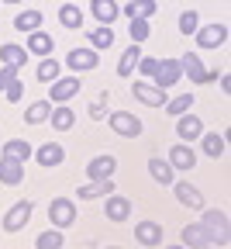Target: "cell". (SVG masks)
<instances>
[{
    "label": "cell",
    "mask_w": 231,
    "mask_h": 249,
    "mask_svg": "<svg viewBox=\"0 0 231 249\" xmlns=\"http://www.w3.org/2000/svg\"><path fill=\"white\" fill-rule=\"evenodd\" d=\"M204 235H207V246H228V214L211 208L204 211Z\"/></svg>",
    "instance_id": "1"
},
{
    "label": "cell",
    "mask_w": 231,
    "mask_h": 249,
    "mask_svg": "<svg viewBox=\"0 0 231 249\" xmlns=\"http://www.w3.org/2000/svg\"><path fill=\"white\" fill-rule=\"evenodd\" d=\"M183 76V66H180V59H155V70H152V83L159 90H169L176 87Z\"/></svg>",
    "instance_id": "2"
},
{
    "label": "cell",
    "mask_w": 231,
    "mask_h": 249,
    "mask_svg": "<svg viewBox=\"0 0 231 249\" xmlns=\"http://www.w3.org/2000/svg\"><path fill=\"white\" fill-rule=\"evenodd\" d=\"M49 222H52L55 229H69V225L76 222V204H73L69 197H55V201L49 204Z\"/></svg>",
    "instance_id": "3"
},
{
    "label": "cell",
    "mask_w": 231,
    "mask_h": 249,
    "mask_svg": "<svg viewBox=\"0 0 231 249\" xmlns=\"http://www.w3.org/2000/svg\"><path fill=\"white\" fill-rule=\"evenodd\" d=\"M66 66L76 70V73H90V70L100 66V55H97L93 45H86V49H73L69 55H66Z\"/></svg>",
    "instance_id": "4"
},
{
    "label": "cell",
    "mask_w": 231,
    "mask_h": 249,
    "mask_svg": "<svg viewBox=\"0 0 231 249\" xmlns=\"http://www.w3.org/2000/svg\"><path fill=\"white\" fill-rule=\"evenodd\" d=\"M193 35H197V45H200V49H221L224 42H228V24H204V28H197L193 31Z\"/></svg>",
    "instance_id": "5"
},
{
    "label": "cell",
    "mask_w": 231,
    "mask_h": 249,
    "mask_svg": "<svg viewBox=\"0 0 231 249\" xmlns=\"http://www.w3.org/2000/svg\"><path fill=\"white\" fill-rule=\"evenodd\" d=\"M180 66H183V73L190 76V83H211V80H217V70H204L200 55H193V52H186V55L180 59Z\"/></svg>",
    "instance_id": "6"
},
{
    "label": "cell",
    "mask_w": 231,
    "mask_h": 249,
    "mask_svg": "<svg viewBox=\"0 0 231 249\" xmlns=\"http://www.w3.org/2000/svg\"><path fill=\"white\" fill-rule=\"evenodd\" d=\"M80 80L76 76H59V80H52L49 83V101L52 104H66V101H69V97H76V93H80Z\"/></svg>",
    "instance_id": "7"
},
{
    "label": "cell",
    "mask_w": 231,
    "mask_h": 249,
    "mask_svg": "<svg viewBox=\"0 0 231 249\" xmlns=\"http://www.w3.org/2000/svg\"><path fill=\"white\" fill-rule=\"evenodd\" d=\"M31 211H35V204H31V201H17L7 214H4V232H21L28 222H31Z\"/></svg>",
    "instance_id": "8"
},
{
    "label": "cell",
    "mask_w": 231,
    "mask_h": 249,
    "mask_svg": "<svg viewBox=\"0 0 231 249\" xmlns=\"http://www.w3.org/2000/svg\"><path fill=\"white\" fill-rule=\"evenodd\" d=\"M111 128L121 135V139H138L142 135V121L135 114H128V111H114L111 114Z\"/></svg>",
    "instance_id": "9"
},
{
    "label": "cell",
    "mask_w": 231,
    "mask_h": 249,
    "mask_svg": "<svg viewBox=\"0 0 231 249\" xmlns=\"http://www.w3.org/2000/svg\"><path fill=\"white\" fill-rule=\"evenodd\" d=\"M131 93H135V101H142L148 107H162V104H166V90H159L155 83H131Z\"/></svg>",
    "instance_id": "10"
},
{
    "label": "cell",
    "mask_w": 231,
    "mask_h": 249,
    "mask_svg": "<svg viewBox=\"0 0 231 249\" xmlns=\"http://www.w3.org/2000/svg\"><path fill=\"white\" fill-rule=\"evenodd\" d=\"M169 166H173V170H193V166H197V152H193L190 142H176V145L169 149Z\"/></svg>",
    "instance_id": "11"
},
{
    "label": "cell",
    "mask_w": 231,
    "mask_h": 249,
    "mask_svg": "<svg viewBox=\"0 0 231 249\" xmlns=\"http://www.w3.org/2000/svg\"><path fill=\"white\" fill-rule=\"evenodd\" d=\"M200 132H204V121L197 118V114H180L176 118V135L183 139V142H193V139H200Z\"/></svg>",
    "instance_id": "12"
},
{
    "label": "cell",
    "mask_w": 231,
    "mask_h": 249,
    "mask_svg": "<svg viewBox=\"0 0 231 249\" xmlns=\"http://www.w3.org/2000/svg\"><path fill=\"white\" fill-rule=\"evenodd\" d=\"M104 214H107V222H128V218H131V201L117 197V194H107Z\"/></svg>",
    "instance_id": "13"
},
{
    "label": "cell",
    "mask_w": 231,
    "mask_h": 249,
    "mask_svg": "<svg viewBox=\"0 0 231 249\" xmlns=\"http://www.w3.org/2000/svg\"><path fill=\"white\" fill-rule=\"evenodd\" d=\"M0 180H4L7 187H17L24 180V163L11 160V156H0Z\"/></svg>",
    "instance_id": "14"
},
{
    "label": "cell",
    "mask_w": 231,
    "mask_h": 249,
    "mask_svg": "<svg viewBox=\"0 0 231 249\" xmlns=\"http://www.w3.org/2000/svg\"><path fill=\"white\" fill-rule=\"evenodd\" d=\"M52 49H55V42H52V35L49 31H28V55H52Z\"/></svg>",
    "instance_id": "15"
},
{
    "label": "cell",
    "mask_w": 231,
    "mask_h": 249,
    "mask_svg": "<svg viewBox=\"0 0 231 249\" xmlns=\"http://www.w3.org/2000/svg\"><path fill=\"white\" fill-rule=\"evenodd\" d=\"M35 160H38V166H59L66 160V149L59 142H45V145L35 149Z\"/></svg>",
    "instance_id": "16"
},
{
    "label": "cell",
    "mask_w": 231,
    "mask_h": 249,
    "mask_svg": "<svg viewBox=\"0 0 231 249\" xmlns=\"http://www.w3.org/2000/svg\"><path fill=\"white\" fill-rule=\"evenodd\" d=\"M114 170H117V160H114V156H93V160H90V166H86L90 180H104V177H114Z\"/></svg>",
    "instance_id": "17"
},
{
    "label": "cell",
    "mask_w": 231,
    "mask_h": 249,
    "mask_svg": "<svg viewBox=\"0 0 231 249\" xmlns=\"http://www.w3.org/2000/svg\"><path fill=\"white\" fill-rule=\"evenodd\" d=\"M173 187H176V197H180L183 208H193V211H200V208H204V194L197 191L193 183H176V180H173Z\"/></svg>",
    "instance_id": "18"
},
{
    "label": "cell",
    "mask_w": 231,
    "mask_h": 249,
    "mask_svg": "<svg viewBox=\"0 0 231 249\" xmlns=\"http://www.w3.org/2000/svg\"><path fill=\"white\" fill-rule=\"evenodd\" d=\"M148 173H152V180L162 183V187H169V183L176 180V170L169 166V160H159V156H152V160H148Z\"/></svg>",
    "instance_id": "19"
},
{
    "label": "cell",
    "mask_w": 231,
    "mask_h": 249,
    "mask_svg": "<svg viewBox=\"0 0 231 249\" xmlns=\"http://www.w3.org/2000/svg\"><path fill=\"white\" fill-rule=\"evenodd\" d=\"M24 62H28V49L21 45H0V66H14V70H24Z\"/></svg>",
    "instance_id": "20"
},
{
    "label": "cell",
    "mask_w": 231,
    "mask_h": 249,
    "mask_svg": "<svg viewBox=\"0 0 231 249\" xmlns=\"http://www.w3.org/2000/svg\"><path fill=\"white\" fill-rule=\"evenodd\" d=\"M90 11H93V18L100 21V24H114V21H117V14H121L117 0H93Z\"/></svg>",
    "instance_id": "21"
},
{
    "label": "cell",
    "mask_w": 231,
    "mask_h": 249,
    "mask_svg": "<svg viewBox=\"0 0 231 249\" xmlns=\"http://www.w3.org/2000/svg\"><path fill=\"white\" fill-rule=\"evenodd\" d=\"M135 239L142 246H159L162 242V225L159 222H138L135 225Z\"/></svg>",
    "instance_id": "22"
},
{
    "label": "cell",
    "mask_w": 231,
    "mask_h": 249,
    "mask_svg": "<svg viewBox=\"0 0 231 249\" xmlns=\"http://www.w3.org/2000/svg\"><path fill=\"white\" fill-rule=\"evenodd\" d=\"M49 121H52V128H55V132H69L73 124H76V111H73V107H66V104H59V107H52Z\"/></svg>",
    "instance_id": "23"
},
{
    "label": "cell",
    "mask_w": 231,
    "mask_h": 249,
    "mask_svg": "<svg viewBox=\"0 0 231 249\" xmlns=\"http://www.w3.org/2000/svg\"><path fill=\"white\" fill-rule=\"evenodd\" d=\"M200 145H204V152L211 156V160H221L224 149H228L224 135H217V132H200Z\"/></svg>",
    "instance_id": "24"
},
{
    "label": "cell",
    "mask_w": 231,
    "mask_h": 249,
    "mask_svg": "<svg viewBox=\"0 0 231 249\" xmlns=\"http://www.w3.org/2000/svg\"><path fill=\"white\" fill-rule=\"evenodd\" d=\"M76 194H80L83 201H93V197H100V194H114V180H111V177H104V180H93V183L80 187Z\"/></svg>",
    "instance_id": "25"
},
{
    "label": "cell",
    "mask_w": 231,
    "mask_h": 249,
    "mask_svg": "<svg viewBox=\"0 0 231 249\" xmlns=\"http://www.w3.org/2000/svg\"><path fill=\"white\" fill-rule=\"evenodd\" d=\"M4 156H11V160H21V163H28L31 156H35V149L28 145V139H11V142H4Z\"/></svg>",
    "instance_id": "26"
},
{
    "label": "cell",
    "mask_w": 231,
    "mask_h": 249,
    "mask_svg": "<svg viewBox=\"0 0 231 249\" xmlns=\"http://www.w3.org/2000/svg\"><path fill=\"white\" fill-rule=\"evenodd\" d=\"M59 21H62V28L80 31V28H83V11H80L76 4H62V7H59Z\"/></svg>",
    "instance_id": "27"
},
{
    "label": "cell",
    "mask_w": 231,
    "mask_h": 249,
    "mask_svg": "<svg viewBox=\"0 0 231 249\" xmlns=\"http://www.w3.org/2000/svg\"><path fill=\"white\" fill-rule=\"evenodd\" d=\"M155 11H159V4H155V0H128V4H124L128 21H131V18H152Z\"/></svg>",
    "instance_id": "28"
},
{
    "label": "cell",
    "mask_w": 231,
    "mask_h": 249,
    "mask_svg": "<svg viewBox=\"0 0 231 249\" xmlns=\"http://www.w3.org/2000/svg\"><path fill=\"white\" fill-rule=\"evenodd\" d=\"M138 59H142V49L131 42V49H124V55H121V62H117V76H131V73H135V66H138Z\"/></svg>",
    "instance_id": "29"
},
{
    "label": "cell",
    "mask_w": 231,
    "mask_h": 249,
    "mask_svg": "<svg viewBox=\"0 0 231 249\" xmlns=\"http://www.w3.org/2000/svg\"><path fill=\"white\" fill-rule=\"evenodd\" d=\"M49 114H52V101H35V104H28L24 121L28 124H42V121H49Z\"/></svg>",
    "instance_id": "30"
},
{
    "label": "cell",
    "mask_w": 231,
    "mask_h": 249,
    "mask_svg": "<svg viewBox=\"0 0 231 249\" xmlns=\"http://www.w3.org/2000/svg\"><path fill=\"white\" fill-rule=\"evenodd\" d=\"M90 45L100 52V49H111L114 45V31L111 24H100V28H90Z\"/></svg>",
    "instance_id": "31"
},
{
    "label": "cell",
    "mask_w": 231,
    "mask_h": 249,
    "mask_svg": "<svg viewBox=\"0 0 231 249\" xmlns=\"http://www.w3.org/2000/svg\"><path fill=\"white\" fill-rule=\"evenodd\" d=\"M180 239H183L190 249H197V246H207V235H204V225H200V222H190V225L180 232Z\"/></svg>",
    "instance_id": "32"
},
{
    "label": "cell",
    "mask_w": 231,
    "mask_h": 249,
    "mask_svg": "<svg viewBox=\"0 0 231 249\" xmlns=\"http://www.w3.org/2000/svg\"><path fill=\"white\" fill-rule=\"evenodd\" d=\"M14 28L17 31H38L42 28V11H24L14 18Z\"/></svg>",
    "instance_id": "33"
},
{
    "label": "cell",
    "mask_w": 231,
    "mask_h": 249,
    "mask_svg": "<svg viewBox=\"0 0 231 249\" xmlns=\"http://www.w3.org/2000/svg\"><path fill=\"white\" fill-rule=\"evenodd\" d=\"M166 107V114H173V118H180V114H186L190 107H193V93H180V97H173V101H166L162 104Z\"/></svg>",
    "instance_id": "34"
},
{
    "label": "cell",
    "mask_w": 231,
    "mask_h": 249,
    "mask_svg": "<svg viewBox=\"0 0 231 249\" xmlns=\"http://www.w3.org/2000/svg\"><path fill=\"white\" fill-rule=\"evenodd\" d=\"M148 18H131V24H128V35H131V42L135 45H142L145 38H148Z\"/></svg>",
    "instance_id": "35"
},
{
    "label": "cell",
    "mask_w": 231,
    "mask_h": 249,
    "mask_svg": "<svg viewBox=\"0 0 231 249\" xmlns=\"http://www.w3.org/2000/svg\"><path fill=\"white\" fill-rule=\"evenodd\" d=\"M59 59H52V55H45L42 62H38V80L42 83H52V80H59Z\"/></svg>",
    "instance_id": "36"
},
{
    "label": "cell",
    "mask_w": 231,
    "mask_h": 249,
    "mask_svg": "<svg viewBox=\"0 0 231 249\" xmlns=\"http://www.w3.org/2000/svg\"><path fill=\"white\" fill-rule=\"evenodd\" d=\"M35 246H38V249H59V246H62V229L52 225L49 232H42V235L35 239Z\"/></svg>",
    "instance_id": "37"
},
{
    "label": "cell",
    "mask_w": 231,
    "mask_h": 249,
    "mask_svg": "<svg viewBox=\"0 0 231 249\" xmlns=\"http://www.w3.org/2000/svg\"><path fill=\"white\" fill-rule=\"evenodd\" d=\"M197 28H200V14H197V11H183L180 14V31H183V35H193Z\"/></svg>",
    "instance_id": "38"
},
{
    "label": "cell",
    "mask_w": 231,
    "mask_h": 249,
    "mask_svg": "<svg viewBox=\"0 0 231 249\" xmlns=\"http://www.w3.org/2000/svg\"><path fill=\"white\" fill-rule=\"evenodd\" d=\"M17 73H21V70H14V66H0V90H7V87L17 80Z\"/></svg>",
    "instance_id": "39"
},
{
    "label": "cell",
    "mask_w": 231,
    "mask_h": 249,
    "mask_svg": "<svg viewBox=\"0 0 231 249\" xmlns=\"http://www.w3.org/2000/svg\"><path fill=\"white\" fill-rule=\"evenodd\" d=\"M4 93H7V101H11V104H17V101L24 97V83H21V80H14V83H11Z\"/></svg>",
    "instance_id": "40"
},
{
    "label": "cell",
    "mask_w": 231,
    "mask_h": 249,
    "mask_svg": "<svg viewBox=\"0 0 231 249\" xmlns=\"http://www.w3.org/2000/svg\"><path fill=\"white\" fill-rule=\"evenodd\" d=\"M138 70H142V76H152V70H155V59H152V55H142V59H138Z\"/></svg>",
    "instance_id": "41"
},
{
    "label": "cell",
    "mask_w": 231,
    "mask_h": 249,
    "mask_svg": "<svg viewBox=\"0 0 231 249\" xmlns=\"http://www.w3.org/2000/svg\"><path fill=\"white\" fill-rule=\"evenodd\" d=\"M86 111H90V118H93V121H100V118L107 114V111H104V101H93V104H90Z\"/></svg>",
    "instance_id": "42"
},
{
    "label": "cell",
    "mask_w": 231,
    "mask_h": 249,
    "mask_svg": "<svg viewBox=\"0 0 231 249\" xmlns=\"http://www.w3.org/2000/svg\"><path fill=\"white\" fill-rule=\"evenodd\" d=\"M4 4H17V0H4Z\"/></svg>",
    "instance_id": "43"
}]
</instances>
